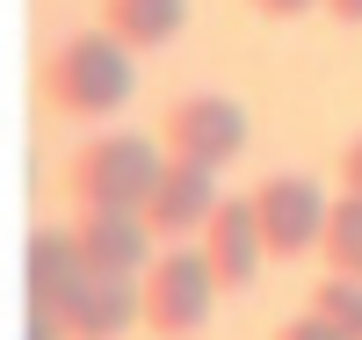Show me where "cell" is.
I'll list each match as a JSON object with an SVG mask.
<instances>
[{
    "mask_svg": "<svg viewBox=\"0 0 362 340\" xmlns=\"http://www.w3.org/2000/svg\"><path fill=\"white\" fill-rule=\"evenodd\" d=\"M131 87H138V66H131V51L102 37V29H80V37H66L58 51H44V66H37V102L58 109V116H73V123H102L131 102Z\"/></svg>",
    "mask_w": 362,
    "mask_h": 340,
    "instance_id": "cell-1",
    "label": "cell"
},
{
    "mask_svg": "<svg viewBox=\"0 0 362 340\" xmlns=\"http://www.w3.org/2000/svg\"><path fill=\"white\" fill-rule=\"evenodd\" d=\"M218 275H210L203 246H160L153 261H145L138 275V326L153 340H196L210 326V312H218Z\"/></svg>",
    "mask_w": 362,
    "mask_h": 340,
    "instance_id": "cell-2",
    "label": "cell"
},
{
    "mask_svg": "<svg viewBox=\"0 0 362 340\" xmlns=\"http://www.w3.org/2000/svg\"><path fill=\"white\" fill-rule=\"evenodd\" d=\"M160 145L138 138V131H102L87 138L73 160H66V196L80 210H145V196H153L160 181Z\"/></svg>",
    "mask_w": 362,
    "mask_h": 340,
    "instance_id": "cell-3",
    "label": "cell"
},
{
    "mask_svg": "<svg viewBox=\"0 0 362 340\" xmlns=\"http://www.w3.org/2000/svg\"><path fill=\"white\" fill-rule=\"evenodd\" d=\"M160 145H167V160L218 174V167H232L247 152V109L232 95H181L160 116Z\"/></svg>",
    "mask_w": 362,
    "mask_h": 340,
    "instance_id": "cell-4",
    "label": "cell"
},
{
    "mask_svg": "<svg viewBox=\"0 0 362 340\" xmlns=\"http://www.w3.org/2000/svg\"><path fill=\"white\" fill-rule=\"evenodd\" d=\"M254 225H261V254L268 261H297L319 246L326 225V189L312 174H268L254 189Z\"/></svg>",
    "mask_w": 362,
    "mask_h": 340,
    "instance_id": "cell-5",
    "label": "cell"
},
{
    "mask_svg": "<svg viewBox=\"0 0 362 340\" xmlns=\"http://www.w3.org/2000/svg\"><path fill=\"white\" fill-rule=\"evenodd\" d=\"M58 326H66V340H116L138 326V275H95L80 268V283L51 304Z\"/></svg>",
    "mask_w": 362,
    "mask_h": 340,
    "instance_id": "cell-6",
    "label": "cell"
},
{
    "mask_svg": "<svg viewBox=\"0 0 362 340\" xmlns=\"http://www.w3.org/2000/svg\"><path fill=\"white\" fill-rule=\"evenodd\" d=\"M196 246H203L210 275H218V290H247L261 275V261H268L261 254V225H254V196H218V210L203 218Z\"/></svg>",
    "mask_w": 362,
    "mask_h": 340,
    "instance_id": "cell-7",
    "label": "cell"
},
{
    "mask_svg": "<svg viewBox=\"0 0 362 340\" xmlns=\"http://www.w3.org/2000/svg\"><path fill=\"white\" fill-rule=\"evenodd\" d=\"M210 210H218V174H210V167H181V160H167L138 218H145V232H153L160 246H174V239H196Z\"/></svg>",
    "mask_w": 362,
    "mask_h": 340,
    "instance_id": "cell-8",
    "label": "cell"
},
{
    "mask_svg": "<svg viewBox=\"0 0 362 340\" xmlns=\"http://www.w3.org/2000/svg\"><path fill=\"white\" fill-rule=\"evenodd\" d=\"M66 232L95 275H145V261L160 254V239L145 232L138 210H80V225H66Z\"/></svg>",
    "mask_w": 362,
    "mask_h": 340,
    "instance_id": "cell-9",
    "label": "cell"
},
{
    "mask_svg": "<svg viewBox=\"0 0 362 340\" xmlns=\"http://www.w3.org/2000/svg\"><path fill=\"white\" fill-rule=\"evenodd\" d=\"M102 37H116L124 51H160L189 29V0H102Z\"/></svg>",
    "mask_w": 362,
    "mask_h": 340,
    "instance_id": "cell-10",
    "label": "cell"
},
{
    "mask_svg": "<svg viewBox=\"0 0 362 340\" xmlns=\"http://www.w3.org/2000/svg\"><path fill=\"white\" fill-rule=\"evenodd\" d=\"M80 246H73V232H58V225H37L29 232V246H22V290H29V304H58L73 283H80Z\"/></svg>",
    "mask_w": 362,
    "mask_h": 340,
    "instance_id": "cell-11",
    "label": "cell"
},
{
    "mask_svg": "<svg viewBox=\"0 0 362 340\" xmlns=\"http://www.w3.org/2000/svg\"><path fill=\"white\" fill-rule=\"evenodd\" d=\"M312 254H326V275L362 283V196L326 203V225H319V246H312Z\"/></svg>",
    "mask_w": 362,
    "mask_h": 340,
    "instance_id": "cell-12",
    "label": "cell"
},
{
    "mask_svg": "<svg viewBox=\"0 0 362 340\" xmlns=\"http://www.w3.org/2000/svg\"><path fill=\"white\" fill-rule=\"evenodd\" d=\"M305 312H319L341 340H362V283H348V275H326V283L312 290Z\"/></svg>",
    "mask_w": 362,
    "mask_h": 340,
    "instance_id": "cell-13",
    "label": "cell"
},
{
    "mask_svg": "<svg viewBox=\"0 0 362 340\" xmlns=\"http://www.w3.org/2000/svg\"><path fill=\"white\" fill-rule=\"evenodd\" d=\"M276 340H341V333L326 326L319 312H297V319H283V326H276Z\"/></svg>",
    "mask_w": 362,
    "mask_h": 340,
    "instance_id": "cell-14",
    "label": "cell"
},
{
    "mask_svg": "<svg viewBox=\"0 0 362 340\" xmlns=\"http://www.w3.org/2000/svg\"><path fill=\"white\" fill-rule=\"evenodd\" d=\"M341 196H362V131L341 145Z\"/></svg>",
    "mask_w": 362,
    "mask_h": 340,
    "instance_id": "cell-15",
    "label": "cell"
},
{
    "mask_svg": "<svg viewBox=\"0 0 362 340\" xmlns=\"http://www.w3.org/2000/svg\"><path fill=\"white\" fill-rule=\"evenodd\" d=\"M254 15H268V22H297V15H312L319 0H247Z\"/></svg>",
    "mask_w": 362,
    "mask_h": 340,
    "instance_id": "cell-16",
    "label": "cell"
},
{
    "mask_svg": "<svg viewBox=\"0 0 362 340\" xmlns=\"http://www.w3.org/2000/svg\"><path fill=\"white\" fill-rule=\"evenodd\" d=\"M319 8L334 15V22H362V0H319Z\"/></svg>",
    "mask_w": 362,
    "mask_h": 340,
    "instance_id": "cell-17",
    "label": "cell"
}]
</instances>
